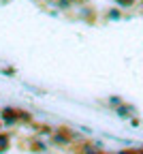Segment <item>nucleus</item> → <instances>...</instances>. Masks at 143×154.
Here are the masks:
<instances>
[{
    "mask_svg": "<svg viewBox=\"0 0 143 154\" xmlns=\"http://www.w3.org/2000/svg\"><path fill=\"white\" fill-rule=\"evenodd\" d=\"M130 111H132L130 107H117V113H120V116H128Z\"/></svg>",
    "mask_w": 143,
    "mask_h": 154,
    "instance_id": "obj_4",
    "label": "nucleus"
},
{
    "mask_svg": "<svg viewBox=\"0 0 143 154\" xmlns=\"http://www.w3.org/2000/svg\"><path fill=\"white\" fill-rule=\"evenodd\" d=\"M117 2H120V5H130L132 0H117Z\"/></svg>",
    "mask_w": 143,
    "mask_h": 154,
    "instance_id": "obj_5",
    "label": "nucleus"
},
{
    "mask_svg": "<svg viewBox=\"0 0 143 154\" xmlns=\"http://www.w3.org/2000/svg\"><path fill=\"white\" fill-rule=\"evenodd\" d=\"M9 146H11V137H9L7 133H0V154L7 152V150H9Z\"/></svg>",
    "mask_w": 143,
    "mask_h": 154,
    "instance_id": "obj_3",
    "label": "nucleus"
},
{
    "mask_svg": "<svg viewBox=\"0 0 143 154\" xmlns=\"http://www.w3.org/2000/svg\"><path fill=\"white\" fill-rule=\"evenodd\" d=\"M17 122H19V109H11V107L2 109V124L5 126H15Z\"/></svg>",
    "mask_w": 143,
    "mask_h": 154,
    "instance_id": "obj_1",
    "label": "nucleus"
},
{
    "mask_svg": "<svg viewBox=\"0 0 143 154\" xmlns=\"http://www.w3.org/2000/svg\"><path fill=\"white\" fill-rule=\"evenodd\" d=\"M98 154H103V152H98Z\"/></svg>",
    "mask_w": 143,
    "mask_h": 154,
    "instance_id": "obj_6",
    "label": "nucleus"
},
{
    "mask_svg": "<svg viewBox=\"0 0 143 154\" xmlns=\"http://www.w3.org/2000/svg\"><path fill=\"white\" fill-rule=\"evenodd\" d=\"M68 135H64V133H56L53 135V143L56 146H60V148H62V146H68Z\"/></svg>",
    "mask_w": 143,
    "mask_h": 154,
    "instance_id": "obj_2",
    "label": "nucleus"
}]
</instances>
